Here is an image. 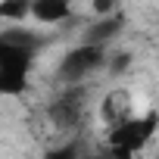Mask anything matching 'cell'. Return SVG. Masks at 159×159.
<instances>
[{
    "instance_id": "1",
    "label": "cell",
    "mask_w": 159,
    "mask_h": 159,
    "mask_svg": "<svg viewBox=\"0 0 159 159\" xmlns=\"http://www.w3.org/2000/svg\"><path fill=\"white\" fill-rule=\"evenodd\" d=\"M156 128H159V112H143V116H134V119H128V122H122V125H116V128H109V156H116V159H131L153 134H156Z\"/></svg>"
},
{
    "instance_id": "2",
    "label": "cell",
    "mask_w": 159,
    "mask_h": 159,
    "mask_svg": "<svg viewBox=\"0 0 159 159\" xmlns=\"http://www.w3.org/2000/svg\"><path fill=\"white\" fill-rule=\"evenodd\" d=\"M31 62H34V53L0 41V94H7V97L22 94L28 88Z\"/></svg>"
},
{
    "instance_id": "3",
    "label": "cell",
    "mask_w": 159,
    "mask_h": 159,
    "mask_svg": "<svg viewBox=\"0 0 159 159\" xmlns=\"http://www.w3.org/2000/svg\"><path fill=\"white\" fill-rule=\"evenodd\" d=\"M103 66H106V50L103 47H94V44H81V47L69 50L66 59L59 62V78H62L69 88H75L81 78L100 72Z\"/></svg>"
},
{
    "instance_id": "4",
    "label": "cell",
    "mask_w": 159,
    "mask_h": 159,
    "mask_svg": "<svg viewBox=\"0 0 159 159\" xmlns=\"http://www.w3.org/2000/svg\"><path fill=\"white\" fill-rule=\"evenodd\" d=\"M81 112H84V91L81 88H69L53 106H50V116L59 128H75L81 122Z\"/></svg>"
},
{
    "instance_id": "5",
    "label": "cell",
    "mask_w": 159,
    "mask_h": 159,
    "mask_svg": "<svg viewBox=\"0 0 159 159\" xmlns=\"http://www.w3.org/2000/svg\"><path fill=\"white\" fill-rule=\"evenodd\" d=\"M100 116H103V122L109 128L134 119V100H131V94L128 91H109L106 100H103V106H100Z\"/></svg>"
},
{
    "instance_id": "6",
    "label": "cell",
    "mask_w": 159,
    "mask_h": 159,
    "mask_svg": "<svg viewBox=\"0 0 159 159\" xmlns=\"http://www.w3.org/2000/svg\"><path fill=\"white\" fill-rule=\"evenodd\" d=\"M31 16L44 25H53V22H62L72 16V7L66 0H34L31 3Z\"/></svg>"
},
{
    "instance_id": "7",
    "label": "cell",
    "mask_w": 159,
    "mask_h": 159,
    "mask_svg": "<svg viewBox=\"0 0 159 159\" xmlns=\"http://www.w3.org/2000/svg\"><path fill=\"white\" fill-rule=\"evenodd\" d=\"M122 31V16H109V19H100L94 22L88 31H84V44H94V47H103L112 34Z\"/></svg>"
},
{
    "instance_id": "8",
    "label": "cell",
    "mask_w": 159,
    "mask_h": 159,
    "mask_svg": "<svg viewBox=\"0 0 159 159\" xmlns=\"http://www.w3.org/2000/svg\"><path fill=\"white\" fill-rule=\"evenodd\" d=\"M0 41L3 44H13V47H19V50H28V53H38V47H41V34H34V31H28V28H10V31H0Z\"/></svg>"
},
{
    "instance_id": "9",
    "label": "cell",
    "mask_w": 159,
    "mask_h": 159,
    "mask_svg": "<svg viewBox=\"0 0 159 159\" xmlns=\"http://www.w3.org/2000/svg\"><path fill=\"white\" fill-rule=\"evenodd\" d=\"M31 13L28 0H3L0 3V22H22Z\"/></svg>"
},
{
    "instance_id": "10",
    "label": "cell",
    "mask_w": 159,
    "mask_h": 159,
    "mask_svg": "<svg viewBox=\"0 0 159 159\" xmlns=\"http://www.w3.org/2000/svg\"><path fill=\"white\" fill-rule=\"evenodd\" d=\"M81 153H78L75 147H56V150H47L44 159H78Z\"/></svg>"
},
{
    "instance_id": "11",
    "label": "cell",
    "mask_w": 159,
    "mask_h": 159,
    "mask_svg": "<svg viewBox=\"0 0 159 159\" xmlns=\"http://www.w3.org/2000/svg\"><path fill=\"white\" fill-rule=\"evenodd\" d=\"M128 62H131V53H119V56L109 62V69L119 75V72H125V69H128Z\"/></svg>"
},
{
    "instance_id": "12",
    "label": "cell",
    "mask_w": 159,
    "mask_h": 159,
    "mask_svg": "<svg viewBox=\"0 0 159 159\" xmlns=\"http://www.w3.org/2000/svg\"><path fill=\"white\" fill-rule=\"evenodd\" d=\"M94 10H97L100 16H106V13H112V3H109V0H97V3H94Z\"/></svg>"
}]
</instances>
